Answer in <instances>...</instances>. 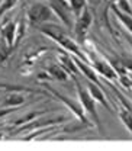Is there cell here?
<instances>
[{
	"instance_id": "cell-17",
	"label": "cell",
	"mask_w": 132,
	"mask_h": 151,
	"mask_svg": "<svg viewBox=\"0 0 132 151\" xmlns=\"http://www.w3.org/2000/svg\"><path fill=\"white\" fill-rule=\"evenodd\" d=\"M19 0H3L1 3H0V19L3 18V15L6 13V12H9V10H12L16 4H18Z\"/></svg>"
},
{
	"instance_id": "cell-2",
	"label": "cell",
	"mask_w": 132,
	"mask_h": 151,
	"mask_svg": "<svg viewBox=\"0 0 132 151\" xmlns=\"http://www.w3.org/2000/svg\"><path fill=\"white\" fill-rule=\"evenodd\" d=\"M73 80H74L77 96H78V100H80L81 106L84 108V111H86V113H87V116L92 119V122L94 124V127H96L100 132H103L102 122H100L99 113H97V109H96V100H94V97L90 94L89 89H87V87H84V86L78 81L77 76H73Z\"/></svg>"
},
{
	"instance_id": "cell-10",
	"label": "cell",
	"mask_w": 132,
	"mask_h": 151,
	"mask_svg": "<svg viewBox=\"0 0 132 151\" xmlns=\"http://www.w3.org/2000/svg\"><path fill=\"white\" fill-rule=\"evenodd\" d=\"M86 87L89 89V92L90 94L94 97V100L97 102V103H100L106 111H109L110 113H113V108L110 106V103H109V100L106 99V96H105V87H102V86H99V84H96L94 81L92 80H89V78H86Z\"/></svg>"
},
{
	"instance_id": "cell-20",
	"label": "cell",
	"mask_w": 132,
	"mask_h": 151,
	"mask_svg": "<svg viewBox=\"0 0 132 151\" xmlns=\"http://www.w3.org/2000/svg\"><path fill=\"white\" fill-rule=\"evenodd\" d=\"M1 138H3V134H1V132H0V139H1Z\"/></svg>"
},
{
	"instance_id": "cell-13",
	"label": "cell",
	"mask_w": 132,
	"mask_h": 151,
	"mask_svg": "<svg viewBox=\"0 0 132 151\" xmlns=\"http://www.w3.org/2000/svg\"><path fill=\"white\" fill-rule=\"evenodd\" d=\"M110 10L113 12V15L116 16V19L128 29V32L132 35V15H129V13H125V12H122L116 4H112L110 6Z\"/></svg>"
},
{
	"instance_id": "cell-7",
	"label": "cell",
	"mask_w": 132,
	"mask_h": 151,
	"mask_svg": "<svg viewBox=\"0 0 132 151\" xmlns=\"http://www.w3.org/2000/svg\"><path fill=\"white\" fill-rule=\"evenodd\" d=\"M67 121V116H58V118H50V119H39V121H31L22 127H16L13 131H12V135H16V134H20V132L25 131H34V129H38V128H44V127H54V125H60L62 122Z\"/></svg>"
},
{
	"instance_id": "cell-9",
	"label": "cell",
	"mask_w": 132,
	"mask_h": 151,
	"mask_svg": "<svg viewBox=\"0 0 132 151\" xmlns=\"http://www.w3.org/2000/svg\"><path fill=\"white\" fill-rule=\"evenodd\" d=\"M16 29H18V22L9 20L0 25V35L4 42V47L9 48L10 51L15 48V41H16Z\"/></svg>"
},
{
	"instance_id": "cell-14",
	"label": "cell",
	"mask_w": 132,
	"mask_h": 151,
	"mask_svg": "<svg viewBox=\"0 0 132 151\" xmlns=\"http://www.w3.org/2000/svg\"><path fill=\"white\" fill-rule=\"evenodd\" d=\"M25 103H26V99H25L23 94L20 93H10L1 100V105L4 108H19V106H22Z\"/></svg>"
},
{
	"instance_id": "cell-6",
	"label": "cell",
	"mask_w": 132,
	"mask_h": 151,
	"mask_svg": "<svg viewBox=\"0 0 132 151\" xmlns=\"http://www.w3.org/2000/svg\"><path fill=\"white\" fill-rule=\"evenodd\" d=\"M92 22H93V16H92V12L89 9V6L86 4L83 7V10L77 15L75 18V23H74V37L77 38L78 42H84L86 37L89 34V29L92 28Z\"/></svg>"
},
{
	"instance_id": "cell-15",
	"label": "cell",
	"mask_w": 132,
	"mask_h": 151,
	"mask_svg": "<svg viewBox=\"0 0 132 151\" xmlns=\"http://www.w3.org/2000/svg\"><path fill=\"white\" fill-rule=\"evenodd\" d=\"M51 112H55V109H48V111H34V112H29V113H26V115H23V116H20L19 119H16V121L13 122V127L25 125V124H28V122L37 119L38 116H41V115H47V113H51Z\"/></svg>"
},
{
	"instance_id": "cell-3",
	"label": "cell",
	"mask_w": 132,
	"mask_h": 151,
	"mask_svg": "<svg viewBox=\"0 0 132 151\" xmlns=\"http://www.w3.org/2000/svg\"><path fill=\"white\" fill-rule=\"evenodd\" d=\"M42 86H44V89L48 92L50 94H52L55 99H58L61 103H64L70 111H71V113L75 116V119L77 121H80L81 124H84L87 128H90V127H94V124L92 122V119L87 116V113H86V111H84V108L81 106V103H80V100L77 102V100H74V99H71V97H67V96H64V94H61L58 90H55V89H52L51 86H48L47 83H42Z\"/></svg>"
},
{
	"instance_id": "cell-4",
	"label": "cell",
	"mask_w": 132,
	"mask_h": 151,
	"mask_svg": "<svg viewBox=\"0 0 132 151\" xmlns=\"http://www.w3.org/2000/svg\"><path fill=\"white\" fill-rule=\"evenodd\" d=\"M55 18H57V15L54 13V10L51 9V6L48 3L35 1L26 10V19H28V23L31 26L45 25L47 22H51V20H54Z\"/></svg>"
},
{
	"instance_id": "cell-5",
	"label": "cell",
	"mask_w": 132,
	"mask_h": 151,
	"mask_svg": "<svg viewBox=\"0 0 132 151\" xmlns=\"http://www.w3.org/2000/svg\"><path fill=\"white\" fill-rule=\"evenodd\" d=\"M57 18L60 19L68 29H73L75 23V15L73 12L70 0H47Z\"/></svg>"
},
{
	"instance_id": "cell-21",
	"label": "cell",
	"mask_w": 132,
	"mask_h": 151,
	"mask_svg": "<svg viewBox=\"0 0 132 151\" xmlns=\"http://www.w3.org/2000/svg\"><path fill=\"white\" fill-rule=\"evenodd\" d=\"M0 103H1V97H0Z\"/></svg>"
},
{
	"instance_id": "cell-18",
	"label": "cell",
	"mask_w": 132,
	"mask_h": 151,
	"mask_svg": "<svg viewBox=\"0 0 132 151\" xmlns=\"http://www.w3.org/2000/svg\"><path fill=\"white\" fill-rule=\"evenodd\" d=\"M70 3H71V7H73V12H74L75 18H77V15L83 10V7L86 6V0H70Z\"/></svg>"
},
{
	"instance_id": "cell-1",
	"label": "cell",
	"mask_w": 132,
	"mask_h": 151,
	"mask_svg": "<svg viewBox=\"0 0 132 151\" xmlns=\"http://www.w3.org/2000/svg\"><path fill=\"white\" fill-rule=\"evenodd\" d=\"M38 29H39L44 35H47L48 38H51L54 42H57V44H58L62 50H65L67 52L78 57V58L83 60L84 63H89V64H90V60L87 58V54L80 48L78 42H75L73 38H70L64 31H61L58 26H55V25H41V26H38Z\"/></svg>"
},
{
	"instance_id": "cell-19",
	"label": "cell",
	"mask_w": 132,
	"mask_h": 151,
	"mask_svg": "<svg viewBox=\"0 0 132 151\" xmlns=\"http://www.w3.org/2000/svg\"><path fill=\"white\" fill-rule=\"evenodd\" d=\"M125 39L128 41V44H129V47H131V50H132V35L129 34V35H125Z\"/></svg>"
},
{
	"instance_id": "cell-8",
	"label": "cell",
	"mask_w": 132,
	"mask_h": 151,
	"mask_svg": "<svg viewBox=\"0 0 132 151\" xmlns=\"http://www.w3.org/2000/svg\"><path fill=\"white\" fill-rule=\"evenodd\" d=\"M90 65L96 70V73L102 74L105 78H108V80H118V73L115 71V68H113L112 64L108 60H102V58H97L96 55H92Z\"/></svg>"
},
{
	"instance_id": "cell-16",
	"label": "cell",
	"mask_w": 132,
	"mask_h": 151,
	"mask_svg": "<svg viewBox=\"0 0 132 151\" xmlns=\"http://www.w3.org/2000/svg\"><path fill=\"white\" fill-rule=\"evenodd\" d=\"M118 116L122 121V124L125 125V128L131 132V135H132V113L125 106H122L119 102H118Z\"/></svg>"
},
{
	"instance_id": "cell-12",
	"label": "cell",
	"mask_w": 132,
	"mask_h": 151,
	"mask_svg": "<svg viewBox=\"0 0 132 151\" xmlns=\"http://www.w3.org/2000/svg\"><path fill=\"white\" fill-rule=\"evenodd\" d=\"M47 73L50 74L52 80H60V81H65V80H68V77H71L68 74V71L65 68H62L60 64H50L47 67Z\"/></svg>"
},
{
	"instance_id": "cell-11",
	"label": "cell",
	"mask_w": 132,
	"mask_h": 151,
	"mask_svg": "<svg viewBox=\"0 0 132 151\" xmlns=\"http://www.w3.org/2000/svg\"><path fill=\"white\" fill-rule=\"evenodd\" d=\"M58 61H60V65H61L62 68H65L71 77H73V76H78L81 73L80 68H78L77 64H75L74 57L70 55V52L67 54L65 50H64V51H58Z\"/></svg>"
}]
</instances>
